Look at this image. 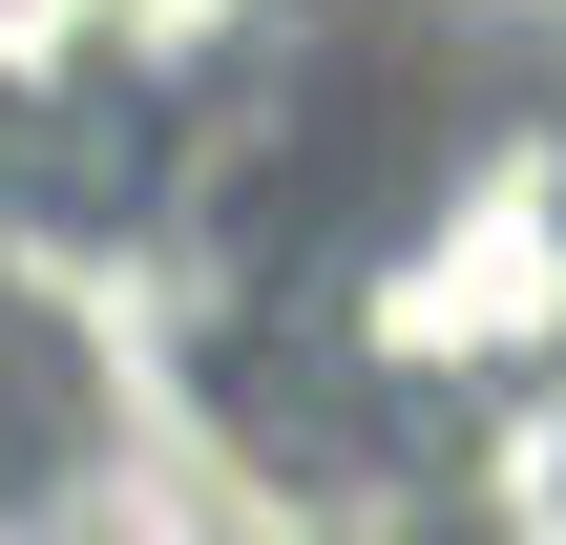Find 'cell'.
<instances>
[{
    "mask_svg": "<svg viewBox=\"0 0 566 545\" xmlns=\"http://www.w3.org/2000/svg\"><path fill=\"white\" fill-rule=\"evenodd\" d=\"M378 336H399V357H546L566 336V189L546 168H462V189L399 231Z\"/></svg>",
    "mask_w": 566,
    "mask_h": 545,
    "instance_id": "6da1fadb",
    "label": "cell"
}]
</instances>
